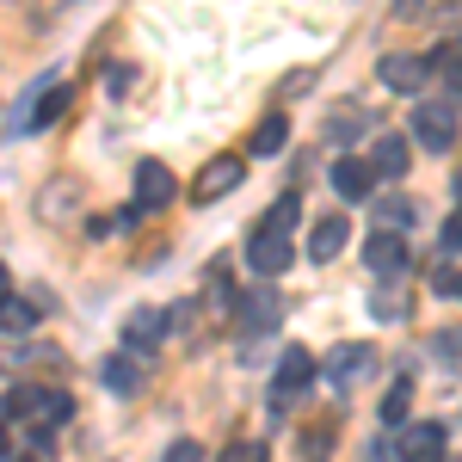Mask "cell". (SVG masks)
<instances>
[{
    "label": "cell",
    "instance_id": "cell-12",
    "mask_svg": "<svg viewBox=\"0 0 462 462\" xmlns=\"http://www.w3.org/2000/svg\"><path fill=\"white\" fill-rule=\"evenodd\" d=\"M364 370H370V346H339V352L327 357V383H333L339 394L352 389V383L364 376Z\"/></svg>",
    "mask_w": 462,
    "mask_h": 462
},
{
    "label": "cell",
    "instance_id": "cell-26",
    "mask_svg": "<svg viewBox=\"0 0 462 462\" xmlns=\"http://www.w3.org/2000/svg\"><path fill=\"white\" fill-rule=\"evenodd\" d=\"M6 450H13V438H6V426H0V462H6Z\"/></svg>",
    "mask_w": 462,
    "mask_h": 462
},
{
    "label": "cell",
    "instance_id": "cell-2",
    "mask_svg": "<svg viewBox=\"0 0 462 462\" xmlns=\"http://www.w3.org/2000/svg\"><path fill=\"white\" fill-rule=\"evenodd\" d=\"M413 136L438 154H450L457 148V99H438V106H420L413 111Z\"/></svg>",
    "mask_w": 462,
    "mask_h": 462
},
{
    "label": "cell",
    "instance_id": "cell-5",
    "mask_svg": "<svg viewBox=\"0 0 462 462\" xmlns=\"http://www.w3.org/2000/svg\"><path fill=\"white\" fill-rule=\"evenodd\" d=\"M235 315H241V327H247V333H272V327H278V315H284V296H278L272 284H259V290H247V296L235 302Z\"/></svg>",
    "mask_w": 462,
    "mask_h": 462
},
{
    "label": "cell",
    "instance_id": "cell-14",
    "mask_svg": "<svg viewBox=\"0 0 462 462\" xmlns=\"http://www.w3.org/2000/svg\"><path fill=\"white\" fill-rule=\"evenodd\" d=\"M383 80L394 93H420L426 87V62L420 56H383Z\"/></svg>",
    "mask_w": 462,
    "mask_h": 462
},
{
    "label": "cell",
    "instance_id": "cell-1",
    "mask_svg": "<svg viewBox=\"0 0 462 462\" xmlns=\"http://www.w3.org/2000/svg\"><path fill=\"white\" fill-rule=\"evenodd\" d=\"M296 216H302V204L296 198H278L272 210L259 216V228L247 235V265L259 272V278H278L290 265V235H296Z\"/></svg>",
    "mask_w": 462,
    "mask_h": 462
},
{
    "label": "cell",
    "instance_id": "cell-23",
    "mask_svg": "<svg viewBox=\"0 0 462 462\" xmlns=\"http://www.w3.org/2000/svg\"><path fill=\"white\" fill-rule=\"evenodd\" d=\"M431 290H438V296H457V259H444V265H438Z\"/></svg>",
    "mask_w": 462,
    "mask_h": 462
},
{
    "label": "cell",
    "instance_id": "cell-24",
    "mask_svg": "<svg viewBox=\"0 0 462 462\" xmlns=\"http://www.w3.org/2000/svg\"><path fill=\"white\" fill-rule=\"evenodd\" d=\"M457 241H462V222L450 216V222H444V247H438V253H444V259H457Z\"/></svg>",
    "mask_w": 462,
    "mask_h": 462
},
{
    "label": "cell",
    "instance_id": "cell-7",
    "mask_svg": "<svg viewBox=\"0 0 462 462\" xmlns=\"http://www.w3.org/2000/svg\"><path fill=\"white\" fill-rule=\"evenodd\" d=\"M364 265L383 272V278H401V272H407V241H401L394 228H376L370 247H364Z\"/></svg>",
    "mask_w": 462,
    "mask_h": 462
},
{
    "label": "cell",
    "instance_id": "cell-11",
    "mask_svg": "<svg viewBox=\"0 0 462 462\" xmlns=\"http://www.w3.org/2000/svg\"><path fill=\"white\" fill-rule=\"evenodd\" d=\"M346 241H352V222H346L339 210L320 216L315 228H309V253H315V259H339V247H346Z\"/></svg>",
    "mask_w": 462,
    "mask_h": 462
},
{
    "label": "cell",
    "instance_id": "cell-3",
    "mask_svg": "<svg viewBox=\"0 0 462 462\" xmlns=\"http://www.w3.org/2000/svg\"><path fill=\"white\" fill-rule=\"evenodd\" d=\"M247 179V167H241V154H216L204 173L191 179V204H216V198H228L235 185Z\"/></svg>",
    "mask_w": 462,
    "mask_h": 462
},
{
    "label": "cell",
    "instance_id": "cell-25",
    "mask_svg": "<svg viewBox=\"0 0 462 462\" xmlns=\"http://www.w3.org/2000/svg\"><path fill=\"white\" fill-rule=\"evenodd\" d=\"M167 462H204V450H198V444L185 438V444H173V450H167Z\"/></svg>",
    "mask_w": 462,
    "mask_h": 462
},
{
    "label": "cell",
    "instance_id": "cell-6",
    "mask_svg": "<svg viewBox=\"0 0 462 462\" xmlns=\"http://www.w3.org/2000/svg\"><path fill=\"white\" fill-rule=\"evenodd\" d=\"M167 204H173V173H167L161 161H143V167H136V204H130V216L167 210Z\"/></svg>",
    "mask_w": 462,
    "mask_h": 462
},
{
    "label": "cell",
    "instance_id": "cell-28",
    "mask_svg": "<svg viewBox=\"0 0 462 462\" xmlns=\"http://www.w3.org/2000/svg\"><path fill=\"white\" fill-rule=\"evenodd\" d=\"M37 462H43V457H37Z\"/></svg>",
    "mask_w": 462,
    "mask_h": 462
},
{
    "label": "cell",
    "instance_id": "cell-18",
    "mask_svg": "<svg viewBox=\"0 0 462 462\" xmlns=\"http://www.w3.org/2000/svg\"><path fill=\"white\" fill-rule=\"evenodd\" d=\"M407 222H413V204L407 198H376V228H394L401 235Z\"/></svg>",
    "mask_w": 462,
    "mask_h": 462
},
{
    "label": "cell",
    "instance_id": "cell-13",
    "mask_svg": "<svg viewBox=\"0 0 462 462\" xmlns=\"http://www.w3.org/2000/svg\"><path fill=\"white\" fill-rule=\"evenodd\" d=\"M407 161H413V154H407V136H376V143H370V173L401 179V173H407Z\"/></svg>",
    "mask_w": 462,
    "mask_h": 462
},
{
    "label": "cell",
    "instance_id": "cell-9",
    "mask_svg": "<svg viewBox=\"0 0 462 462\" xmlns=\"http://www.w3.org/2000/svg\"><path fill=\"white\" fill-rule=\"evenodd\" d=\"M161 333H167V315H161V309H136V315L124 320V346H130L136 357L154 352V346H161Z\"/></svg>",
    "mask_w": 462,
    "mask_h": 462
},
{
    "label": "cell",
    "instance_id": "cell-16",
    "mask_svg": "<svg viewBox=\"0 0 462 462\" xmlns=\"http://www.w3.org/2000/svg\"><path fill=\"white\" fill-rule=\"evenodd\" d=\"M99 383H106L111 394H136L143 389V370H136L130 357H106V364H99Z\"/></svg>",
    "mask_w": 462,
    "mask_h": 462
},
{
    "label": "cell",
    "instance_id": "cell-27",
    "mask_svg": "<svg viewBox=\"0 0 462 462\" xmlns=\"http://www.w3.org/2000/svg\"><path fill=\"white\" fill-rule=\"evenodd\" d=\"M6 284H13V278H6V265H0V296H6Z\"/></svg>",
    "mask_w": 462,
    "mask_h": 462
},
{
    "label": "cell",
    "instance_id": "cell-10",
    "mask_svg": "<svg viewBox=\"0 0 462 462\" xmlns=\"http://www.w3.org/2000/svg\"><path fill=\"white\" fill-rule=\"evenodd\" d=\"M370 185H376V173H370V161H357V154H339L333 161V191L339 198H370Z\"/></svg>",
    "mask_w": 462,
    "mask_h": 462
},
{
    "label": "cell",
    "instance_id": "cell-19",
    "mask_svg": "<svg viewBox=\"0 0 462 462\" xmlns=\"http://www.w3.org/2000/svg\"><path fill=\"white\" fill-rule=\"evenodd\" d=\"M284 136H290L284 117H265V124H259V136H253V148H259V154H278V148H284Z\"/></svg>",
    "mask_w": 462,
    "mask_h": 462
},
{
    "label": "cell",
    "instance_id": "cell-17",
    "mask_svg": "<svg viewBox=\"0 0 462 462\" xmlns=\"http://www.w3.org/2000/svg\"><path fill=\"white\" fill-rule=\"evenodd\" d=\"M407 407H413V383L401 376V383H389V394H383V407H376V413H383V426H401V420H407Z\"/></svg>",
    "mask_w": 462,
    "mask_h": 462
},
{
    "label": "cell",
    "instance_id": "cell-15",
    "mask_svg": "<svg viewBox=\"0 0 462 462\" xmlns=\"http://www.w3.org/2000/svg\"><path fill=\"white\" fill-rule=\"evenodd\" d=\"M37 315H50V290H32V302L0 296V327H32Z\"/></svg>",
    "mask_w": 462,
    "mask_h": 462
},
{
    "label": "cell",
    "instance_id": "cell-8",
    "mask_svg": "<svg viewBox=\"0 0 462 462\" xmlns=\"http://www.w3.org/2000/svg\"><path fill=\"white\" fill-rule=\"evenodd\" d=\"M444 438H450V431H444L438 420H431V426H407L394 450H401L407 462H438V457H444Z\"/></svg>",
    "mask_w": 462,
    "mask_h": 462
},
{
    "label": "cell",
    "instance_id": "cell-21",
    "mask_svg": "<svg viewBox=\"0 0 462 462\" xmlns=\"http://www.w3.org/2000/svg\"><path fill=\"white\" fill-rule=\"evenodd\" d=\"M222 462H272L265 444H235V450H222Z\"/></svg>",
    "mask_w": 462,
    "mask_h": 462
},
{
    "label": "cell",
    "instance_id": "cell-20",
    "mask_svg": "<svg viewBox=\"0 0 462 462\" xmlns=\"http://www.w3.org/2000/svg\"><path fill=\"white\" fill-rule=\"evenodd\" d=\"M62 99H69L62 87H50V93H37V106H32V124H50V117L62 111Z\"/></svg>",
    "mask_w": 462,
    "mask_h": 462
},
{
    "label": "cell",
    "instance_id": "cell-22",
    "mask_svg": "<svg viewBox=\"0 0 462 462\" xmlns=\"http://www.w3.org/2000/svg\"><path fill=\"white\" fill-rule=\"evenodd\" d=\"M370 315H376V320H401V315H407V302H401V296H376Z\"/></svg>",
    "mask_w": 462,
    "mask_h": 462
},
{
    "label": "cell",
    "instance_id": "cell-4",
    "mask_svg": "<svg viewBox=\"0 0 462 462\" xmlns=\"http://www.w3.org/2000/svg\"><path fill=\"white\" fill-rule=\"evenodd\" d=\"M309 376H315V357L302 352V346H290L284 352V364H278V401H272V407H278V413H284V407H296V401H302V389H309Z\"/></svg>",
    "mask_w": 462,
    "mask_h": 462
}]
</instances>
